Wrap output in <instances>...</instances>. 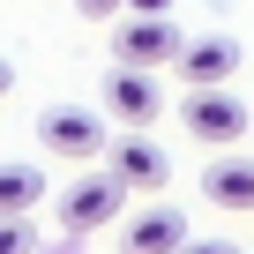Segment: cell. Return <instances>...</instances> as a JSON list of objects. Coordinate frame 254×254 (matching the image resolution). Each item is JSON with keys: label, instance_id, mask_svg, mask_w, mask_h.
<instances>
[{"label": "cell", "instance_id": "obj_1", "mask_svg": "<svg viewBox=\"0 0 254 254\" xmlns=\"http://www.w3.org/2000/svg\"><path fill=\"white\" fill-rule=\"evenodd\" d=\"M127 194H135V187H127V180L105 165V172H82V180H67V187H60V202H53V217H60V232H67V239H90V232L120 224Z\"/></svg>", "mask_w": 254, "mask_h": 254}, {"label": "cell", "instance_id": "obj_2", "mask_svg": "<svg viewBox=\"0 0 254 254\" xmlns=\"http://www.w3.org/2000/svg\"><path fill=\"white\" fill-rule=\"evenodd\" d=\"M38 142H45L53 157H67V165H90V157L112 150V127H105L90 105H53V112L38 120Z\"/></svg>", "mask_w": 254, "mask_h": 254}, {"label": "cell", "instance_id": "obj_3", "mask_svg": "<svg viewBox=\"0 0 254 254\" xmlns=\"http://www.w3.org/2000/svg\"><path fill=\"white\" fill-rule=\"evenodd\" d=\"M180 53H187V38L172 15H127L112 30V60H127V67H180Z\"/></svg>", "mask_w": 254, "mask_h": 254}, {"label": "cell", "instance_id": "obj_4", "mask_svg": "<svg viewBox=\"0 0 254 254\" xmlns=\"http://www.w3.org/2000/svg\"><path fill=\"white\" fill-rule=\"evenodd\" d=\"M105 112L120 120V127H157V112H165V90H157V67H112L105 75Z\"/></svg>", "mask_w": 254, "mask_h": 254}, {"label": "cell", "instance_id": "obj_5", "mask_svg": "<svg viewBox=\"0 0 254 254\" xmlns=\"http://www.w3.org/2000/svg\"><path fill=\"white\" fill-rule=\"evenodd\" d=\"M180 120H187V135H194V142H209V150H232L247 127H254V120H247V105H239L232 90H194V97L180 105Z\"/></svg>", "mask_w": 254, "mask_h": 254}, {"label": "cell", "instance_id": "obj_6", "mask_svg": "<svg viewBox=\"0 0 254 254\" xmlns=\"http://www.w3.org/2000/svg\"><path fill=\"white\" fill-rule=\"evenodd\" d=\"M105 165L135 187V194H157L165 180H172V157H165V142L157 135H142V127H127V135H112V150H105Z\"/></svg>", "mask_w": 254, "mask_h": 254}, {"label": "cell", "instance_id": "obj_7", "mask_svg": "<svg viewBox=\"0 0 254 254\" xmlns=\"http://www.w3.org/2000/svg\"><path fill=\"white\" fill-rule=\"evenodd\" d=\"M180 247H187V209H172V202H150L120 232V254H180Z\"/></svg>", "mask_w": 254, "mask_h": 254}, {"label": "cell", "instance_id": "obj_8", "mask_svg": "<svg viewBox=\"0 0 254 254\" xmlns=\"http://www.w3.org/2000/svg\"><path fill=\"white\" fill-rule=\"evenodd\" d=\"M180 75H187V90H224V82L239 75V38H224V30H209V38H187V53H180Z\"/></svg>", "mask_w": 254, "mask_h": 254}, {"label": "cell", "instance_id": "obj_9", "mask_svg": "<svg viewBox=\"0 0 254 254\" xmlns=\"http://www.w3.org/2000/svg\"><path fill=\"white\" fill-rule=\"evenodd\" d=\"M202 194H209L217 209H254V157H209Z\"/></svg>", "mask_w": 254, "mask_h": 254}, {"label": "cell", "instance_id": "obj_10", "mask_svg": "<svg viewBox=\"0 0 254 254\" xmlns=\"http://www.w3.org/2000/svg\"><path fill=\"white\" fill-rule=\"evenodd\" d=\"M38 202H45V172L8 157L0 165V217H38Z\"/></svg>", "mask_w": 254, "mask_h": 254}, {"label": "cell", "instance_id": "obj_11", "mask_svg": "<svg viewBox=\"0 0 254 254\" xmlns=\"http://www.w3.org/2000/svg\"><path fill=\"white\" fill-rule=\"evenodd\" d=\"M0 254H38V217H0Z\"/></svg>", "mask_w": 254, "mask_h": 254}, {"label": "cell", "instance_id": "obj_12", "mask_svg": "<svg viewBox=\"0 0 254 254\" xmlns=\"http://www.w3.org/2000/svg\"><path fill=\"white\" fill-rule=\"evenodd\" d=\"M180 254H247V247H232V239H187Z\"/></svg>", "mask_w": 254, "mask_h": 254}, {"label": "cell", "instance_id": "obj_13", "mask_svg": "<svg viewBox=\"0 0 254 254\" xmlns=\"http://www.w3.org/2000/svg\"><path fill=\"white\" fill-rule=\"evenodd\" d=\"M75 8H82V15L97 23V15H120V8H127V0H75Z\"/></svg>", "mask_w": 254, "mask_h": 254}, {"label": "cell", "instance_id": "obj_14", "mask_svg": "<svg viewBox=\"0 0 254 254\" xmlns=\"http://www.w3.org/2000/svg\"><path fill=\"white\" fill-rule=\"evenodd\" d=\"M127 15H172V0H127Z\"/></svg>", "mask_w": 254, "mask_h": 254}, {"label": "cell", "instance_id": "obj_15", "mask_svg": "<svg viewBox=\"0 0 254 254\" xmlns=\"http://www.w3.org/2000/svg\"><path fill=\"white\" fill-rule=\"evenodd\" d=\"M8 90H15V67H8V60H0V97H8Z\"/></svg>", "mask_w": 254, "mask_h": 254}]
</instances>
